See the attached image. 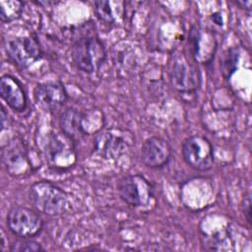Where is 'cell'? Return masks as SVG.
Segmentation results:
<instances>
[{"label": "cell", "instance_id": "obj_7", "mask_svg": "<svg viewBox=\"0 0 252 252\" xmlns=\"http://www.w3.org/2000/svg\"><path fill=\"white\" fill-rule=\"evenodd\" d=\"M181 153L185 163L194 170L208 171L214 165V147L204 135L195 134L187 137L183 141Z\"/></svg>", "mask_w": 252, "mask_h": 252}, {"label": "cell", "instance_id": "obj_19", "mask_svg": "<svg viewBox=\"0 0 252 252\" xmlns=\"http://www.w3.org/2000/svg\"><path fill=\"white\" fill-rule=\"evenodd\" d=\"M242 208H243L244 217L246 218L247 222L251 224V197L249 193L244 196V199L242 202Z\"/></svg>", "mask_w": 252, "mask_h": 252}, {"label": "cell", "instance_id": "obj_8", "mask_svg": "<svg viewBox=\"0 0 252 252\" xmlns=\"http://www.w3.org/2000/svg\"><path fill=\"white\" fill-rule=\"evenodd\" d=\"M1 161L7 173L14 177L29 175L33 168L29 149L25 141L19 136L11 138L2 146Z\"/></svg>", "mask_w": 252, "mask_h": 252}, {"label": "cell", "instance_id": "obj_4", "mask_svg": "<svg viewBox=\"0 0 252 252\" xmlns=\"http://www.w3.org/2000/svg\"><path fill=\"white\" fill-rule=\"evenodd\" d=\"M119 198L127 206L137 208L149 207L155 199V186L144 175L127 174L124 175L117 184Z\"/></svg>", "mask_w": 252, "mask_h": 252}, {"label": "cell", "instance_id": "obj_16", "mask_svg": "<svg viewBox=\"0 0 252 252\" xmlns=\"http://www.w3.org/2000/svg\"><path fill=\"white\" fill-rule=\"evenodd\" d=\"M25 4L20 0L0 1V20L3 23H11L21 18Z\"/></svg>", "mask_w": 252, "mask_h": 252}, {"label": "cell", "instance_id": "obj_14", "mask_svg": "<svg viewBox=\"0 0 252 252\" xmlns=\"http://www.w3.org/2000/svg\"><path fill=\"white\" fill-rule=\"evenodd\" d=\"M58 124L60 131L76 144L88 135L85 125V111L76 107L65 108L59 115Z\"/></svg>", "mask_w": 252, "mask_h": 252}, {"label": "cell", "instance_id": "obj_9", "mask_svg": "<svg viewBox=\"0 0 252 252\" xmlns=\"http://www.w3.org/2000/svg\"><path fill=\"white\" fill-rule=\"evenodd\" d=\"M6 222L9 230L19 238H32L43 228V220L39 214L26 206L11 208Z\"/></svg>", "mask_w": 252, "mask_h": 252}, {"label": "cell", "instance_id": "obj_2", "mask_svg": "<svg viewBox=\"0 0 252 252\" xmlns=\"http://www.w3.org/2000/svg\"><path fill=\"white\" fill-rule=\"evenodd\" d=\"M28 197L32 205L40 213L57 217L70 209V200L67 193L50 181H36L29 189Z\"/></svg>", "mask_w": 252, "mask_h": 252}, {"label": "cell", "instance_id": "obj_21", "mask_svg": "<svg viewBox=\"0 0 252 252\" xmlns=\"http://www.w3.org/2000/svg\"><path fill=\"white\" fill-rule=\"evenodd\" d=\"M238 5H242L245 9L247 10H250V7H251V1H246V2H237Z\"/></svg>", "mask_w": 252, "mask_h": 252}, {"label": "cell", "instance_id": "obj_10", "mask_svg": "<svg viewBox=\"0 0 252 252\" xmlns=\"http://www.w3.org/2000/svg\"><path fill=\"white\" fill-rule=\"evenodd\" d=\"M36 103L43 109L54 112L68 100V93L61 81H49L37 84L33 91Z\"/></svg>", "mask_w": 252, "mask_h": 252}, {"label": "cell", "instance_id": "obj_5", "mask_svg": "<svg viewBox=\"0 0 252 252\" xmlns=\"http://www.w3.org/2000/svg\"><path fill=\"white\" fill-rule=\"evenodd\" d=\"M44 156L54 170L70 169L77 162L76 143L62 132L51 133L44 146Z\"/></svg>", "mask_w": 252, "mask_h": 252}, {"label": "cell", "instance_id": "obj_11", "mask_svg": "<svg viewBox=\"0 0 252 252\" xmlns=\"http://www.w3.org/2000/svg\"><path fill=\"white\" fill-rule=\"evenodd\" d=\"M141 160L150 168H162L170 160L172 150L169 143L158 136H152L145 140L141 147Z\"/></svg>", "mask_w": 252, "mask_h": 252}, {"label": "cell", "instance_id": "obj_6", "mask_svg": "<svg viewBox=\"0 0 252 252\" xmlns=\"http://www.w3.org/2000/svg\"><path fill=\"white\" fill-rule=\"evenodd\" d=\"M4 48L10 61L22 70L39 61L43 55L39 40L34 34L10 37L5 40Z\"/></svg>", "mask_w": 252, "mask_h": 252}, {"label": "cell", "instance_id": "obj_1", "mask_svg": "<svg viewBox=\"0 0 252 252\" xmlns=\"http://www.w3.org/2000/svg\"><path fill=\"white\" fill-rule=\"evenodd\" d=\"M71 57L78 70L90 75L102 66L106 59V50L100 37L91 29L84 28L73 39Z\"/></svg>", "mask_w": 252, "mask_h": 252}, {"label": "cell", "instance_id": "obj_13", "mask_svg": "<svg viewBox=\"0 0 252 252\" xmlns=\"http://www.w3.org/2000/svg\"><path fill=\"white\" fill-rule=\"evenodd\" d=\"M129 144L119 135L110 131L97 132L94 139V151L107 159H116L127 153Z\"/></svg>", "mask_w": 252, "mask_h": 252}, {"label": "cell", "instance_id": "obj_18", "mask_svg": "<svg viewBox=\"0 0 252 252\" xmlns=\"http://www.w3.org/2000/svg\"><path fill=\"white\" fill-rule=\"evenodd\" d=\"M44 250L45 249L42 247V245L39 242L32 240L31 238H21L20 240L14 242L10 246V251H13V252H24V251L39 252Z\"/></svg>", "mask_w": 252, "mask_h": 252}, {"label": "cell", "instance_id": "obj_15", "mask_svg": "<svg viewBox=\"0 0 252 252\" xmlns=\"http://www.w3.org/2000/svg\"><path fill=\"white\" fill-rule=\"evenodd\" d=\"M113 2L109 1H95L94 2V13L96 18L104 25L112 26L115 25L116 22L123 18L124 16V8H115L112 7Z\"/></svg>", "mask_w": 252, "mask_h": 252}, {"label": "cell", "instance_id": "obj_17", "mask_svg": "<svg viewBox=\"0 0 252 252\" xmlns=\"http://www.w3.org/2000/svg\"><path fill=\"white\" fill-rule=\"evenodd\" d=\"M238 57H239V52L236 48H230L226 50V52L223 54L221 69L225 79H229L231 75L235 72Z\"/></svg>", "mask_w": 252, "mask_h": 252}, {"label": "cell", "instance_id": "obj_3", "mask_svg": "<svg viewBox=\"0 0 252 252\" xmlns=\"http://www.w3.org/2000/svg\"><path fill=\"white\" fill-rule=\"evenodd\" d=\"M168 78L172 89L179 94H195L201 85L200 70L192 57L185 52L172 56L169 64Z\"/></svg>", "mask_w": 252, "mask_h": 252}, {"label": "cell", "instance_id": "obj_20", "mask_svg": "<svg viewBox=\"0 0 252 252\" xmlns=\"http://www.w3.org/2000/svg\"><path fill=\"white\" fill-rule=\"evenodd\" d=\"M8 120H9L8 112L6 111L5 107L2 106L1 107V128H2V130H4V128L8 126Z\"/></svg>", "mask_w": 252, "mask_h": 252}, {"label": "cell", "instance_id": "obj_12", "mask_svg": "<svg viewBox=\"0 0 252 252\" xmlns=\"http://www.w3.org/2000/svg\"><path fill=\"white\" fill-rule=\"evenodd\" d=\"M0 95L14 111L22 113L28 108V96L23 83L11 74H4L0 79Z\"/></svg>", "mask_w": 252, "mask_h": 252}]
</instances>
